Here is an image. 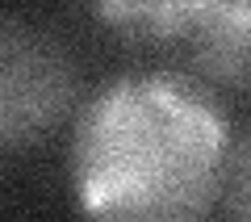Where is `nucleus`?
<instances>
[{"label": "nucleus", "mask_w": 251, "mask_h": 222, "mask_svg": "<svg viewBox=\"0 0 251 222\" xmlns=\"http://www.w3.org/2000/svg\"><path fill=\"white\" fill-rule=\"evenodd\" d=\"M230 126L180 71L117 76L72 130V189L92 222H201L222 201Z\"/></svg>", "instance_id": "nucleus-1"}, {"label": "nucleus", "mask_w": 251, "mask_h": 222, "mask_svg": "<svg viewBox=\"0 0 251 222\" xmlns=\"http://www.w3.org/2000/svg\"><path fill=\"white\" fill-rule=\"evenodd\" d=\"M100 21L138 51L180 63L197 84L251 88V4L168 0V4H100Z\"/></svg>", "instance_id": "nucleus-2"}, {"label": "nucleus", "mask_w": 251, "mask_h": 222, "mask_svg": "<svg viewBox=\"0 0 251 222\" xmlns=\"http://www.w3.org/2000/svg\"><path fill=\"white\" fill-rule=\"evenodd\" d=\"M75 101V67L63 42L25 17L0 26V142L17 151L46 139Z\"/></svg>", "instance_id": "nucleus-3"}, {"label": "nucleus", "mask_w": 251, "mask_h": 222, "mask_svg": "<svg viewBox=\"0 0 251 222\" xmlns=\"http://www.w3.org/2000/svg\"><path fill=\"white\" fill-rule=\"evenodd\" d=\"M222 205H226V214H230V222H251V126L234 139V147H230Z\"/></svg>", "instance_id": "nucleus-4"}]
</instances>
